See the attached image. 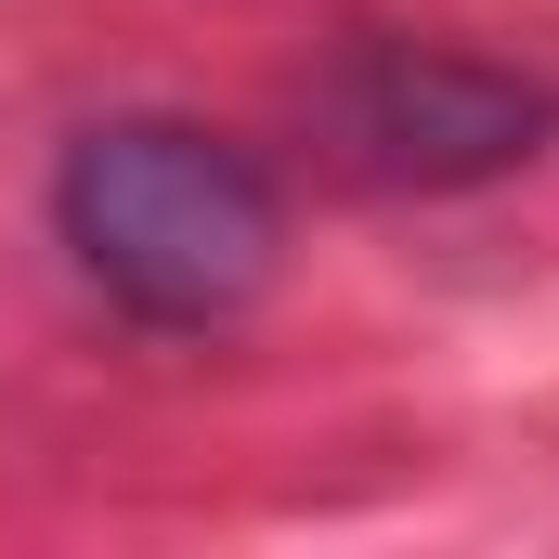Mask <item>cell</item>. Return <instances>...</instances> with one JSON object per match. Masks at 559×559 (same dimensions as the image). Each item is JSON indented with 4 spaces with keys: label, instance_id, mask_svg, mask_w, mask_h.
<instances>
[{
    "label": "cell",
    "instance_id": "obj_2",
    "mask_svg": "<svg viewBox=\"0 0 559 559\" xmlns=\"http://www.w3.org/2000/svg\"><path fill=\"white\" fill-rule=\"evenodd\" d=\"M534 131H547V92L508 66H468L442 39H378L352 66V156L391 182H481V169L534 156Z\"/></svg>",
    "mask_w": 559,
    "mask_h": 559
},
{
    "label": "cell",
    "instance_id": "obj_1",
    "mask_svg": "<svg viewBox=\"0 0 559 559\" xmlns=\"http://www.w3.org/2000/svg\"><path fill=\"white\" fill-rule=\"evenodd\" d=\"M52 209H66L79 274L105 286L131 325H169V338L235 325L286 261V209L261 182V156L222 143V131H182V118H105V131H79Z\"/></svg>",
    "mask_w": 559,
    "mask_h": 559
}]
</instances>
